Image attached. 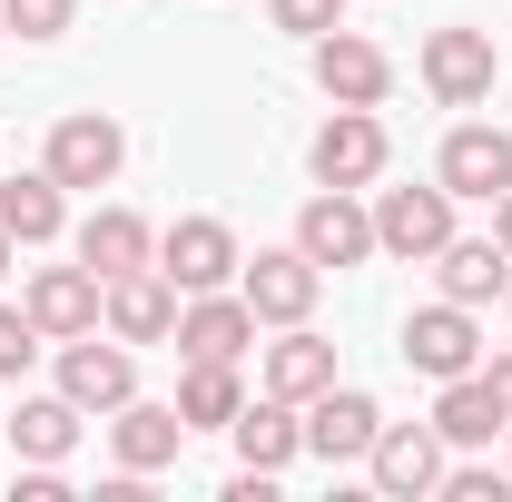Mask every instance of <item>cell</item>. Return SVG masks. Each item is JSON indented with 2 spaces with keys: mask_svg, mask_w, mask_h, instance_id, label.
<instances>
[{
  "mask_svg": "<svg viewBox=\"0 0 512 502\" xmlns=\"http://www.w3.org/2000/svg\"><path fill=\"white\" fill-rule=\"evenodd\" d=\"M316 286H325V266L306 247H256L237 266V296L256 306V325H306L316 315Z\"/></svg>",
  "mask_w": 512,
  "mask_h": 502,
  "instance_id": "cell-1",
  "label": "cell"
},
{
  "mask_svg": "<svg viewBox=\"0 0 512 502\" xmlns=\"http://www.w3.org/2000/svg\"><path fill=\"white\" fill-rule=\"evenodd\" d=\"M237 227L227 217H178L168 237H158V276L178 286V296H207V286H237Z\"/></svg>",
  "mask_w": 512,
  "mask_h": 502,
  "instance_id": "cell-2",
  "label": "cell"
},
{
  "mask_svg": "<svg viewBox=\"0 0 512 502\" xmlns=\"http://www.w3.org/2000/svg\"><path fill=\"white\" fill-rule=\"evenodd\" d=\"M404 365H414V375H434V384L473 375V365H483V335H473V306H453V296L414 306V315H404Z\"/></svg>",
  "mask_w": 512,
  "mask_h": 502,
  "instance_id": "cell-3",
  "label": "cell"
},
{
  "mask_svg": "<svg viewBox=\"0 0 512 502\" xmlns=\"http://www.w3.org/2000/svg\"><path fill=\"white\" fill-rule=\"evenodd\" d=\"M384 119L375 109H335V119L316 128V148H306V168H316V188H375L384 178Z\"/></svg>",
  "mask_w": 512,
  "mask_h": 502,
  "instance_id": "cell-4",
  "label": "cell"
},
{
  "mask_svg": "<svg viewBox=\"0 0 512 502\" xmlns=\"http://www.w3.org/2000/svg\"><path fill=\"white\" fill-rule=\"evenodd\" d=\"M453 237V188L434 178V188H384L375 197V256H434Z\"/></svg>",
  "mask_w": 512,
  "mask_h": 502,
  "instance_id": "cell-5",
  "label": "cell"
},
{
  "mask_svg": "<svg viewBox=\"0 0 512 502\" xmlns=\"http://www.w3.org/2000/svg\"><path fill=\"white\" fill-rule=\"evenodd\" d=\"M40 168L60 178V188H109L128 168V138H119V119H99V109H79V119H60L50 128V148H40Z\"/></svg>",
  "mask_w": 512,
  "mask_h": 502,
  "instance_id": "cell-6",
  "label": "cell"
},
{
  "mask_svg": "<svg viewBox=\"0 0 512 502\" xmlns=\"http://www.w3.org/2000/svg\"><path fill=\"white\" fill-rule=\"evenodd\" d=\"M316 89L335 99V109H384V89H394V60H384L365 30H345V20H335V30L316 40Z\"/></svg>",
  "mask_w": 512,
  "mask_h": 502,
  "instance_id": "cell-7",
  "label": "cell"
},
{
  "mask_svg": "<svg viewBox=\"0 0 512 502\" xmlns=\"http://www.w3.org/2000/svg\"><path fill=\"white\" fill-rule=\"evenodd\" d=\"M60 394L79 404V414H119L128 394H138V365H128V345H119V335L99 345V325H89V335H69V345H60Z\"/></svg>",
  "mask_w": 512,
  "mask_h": 502,
  "instance_id": "cell-8",
  "label": "cell"
},
{
  "mask_svg": "<svg viewBox=\"0 0 512 502\" xmlns=\"http://www.w3.org/2000/svg\"><path fill=\"white\" fill-rule=\"evenodd\" d=\"M99 325L119 345H168L178 335V286L158 266H128V276H109V296H99Z\"/></svg>",
  "mask_w": 512,
  "mask_h": 502,
  "instance_id": "cell-9",
  "label": "cell"
},
{
  "mask_svg": "<svg viewBox=\"0 0 512 502\" xmlns=\"http://www.w3.org/2000/svg\"><path fill=\"white\" fill-rule=\"evenodd\" d=\"M414 69H424V89L444 109H483L493 99V30H434Z\"/></svg>",
  "mask_w": 512,
  "mask_h": 502,
  "instance_id": "cell-10",
  "label": "cell"
},
{
  "mask_svg": "<svg viewBox=\"0 0 512 502\" xmlns=\"http://www.w3.org/2000/svg\"><path fill=\"white\" fill-rule=\"evenodd\" d=\"M365 473H375V493H394V502L444 493V434H434V424H384L375 453H365Z\"/></svg>",
  "mask_w": 512,
  "mask_h": 502,
  "instance_id": "cell-11",
  "label": "cell"
},
{
  "mask_svg": "<svg viewBox=\"0 0 512 502\" xmlns=\"http://www.w3.org/2000/svg\"><path fill=\"white\" fill-rule=\"evenodd\" d=\"M296 247L345 276V266H365V256H375V217L355 207V188H316V197H306V217H296Z\"/></svg>",
  "mask_w": 512,
  "mask_h": 502,
  "instance_id": "cell-12",
  "label": "cell"
},
{
  "mask_svg": "<svg viewBox=\"0 0 512 502\" xmlns=\"http://www.w3.org/2000/svg\"><path fill=\"white\" fill-rule=\"evenodd\" d=\"M375 434H384V414H375V394H355V384H325L306 404V453L316 463H365Z\"/></svg>",
  "mask_w": 512,
  "mask_h": 502,
  "instance_id": "cell-13",
  "label": "cell"
},
{
  "mask_svg": "<svg viewBox=\"0 0 512 502\" xmlns=\"http://www.w3.org/2000/svg\"><path fill=\"white\" fill-rule=\"evenodd\" d=\"M434 178H444L453 197H483V207H493V197L512 188V128L463 119V128L444 138V158H434Z\"/></svg>",
  "mask_w": 512,
  "mask_h": 502,
  "instance_id": "cell-14",
  "label": "cell"
},
{
  "mask_svg": "<svg viewBox=\"0 0 512 502\" xmlns=\"http://www.w3.org/2000/svg\"><path fill=\"white\" fill-rule=\"evenodd\" d=\"M247 345H256V306H247V296H227V286L178 296V355H217V365H237Z\"/></svg>",
  "mask_w": 512,
  "mask_h": 502,
  "instance_id": "cell-15",
  "label": "cell"
},
{
  "mask_svg": "<svg viewBox=\"0 0 512 502\" xmlns=\"http://www.w3.org/2000/svg\"><path fill=\"white\" fill-rule=\"evenodd\" d=\"M99 296H109V286H99L89 266H40L20 306H30V325H40L50 345H69V335H89V325H99Z\"/></svg>",
  "mask_w": 512,
  "mask_h": 502,
  "instance_id": "cell-16",
  "label": "cell"
},
{
  "mask_svg": "<svg viewBox=\"0 0 512 502\" xmlns=\"http://www.w3.org/2000/svg\"><path fill=\"white\" fill-rule=\"evenodd\" d=\"M178 443H188L178 404H138V394H128L119 414H109V453H119V473H168Z\"/></svg>",
  "mask_w": 512,
  "mask_h": 502,
  "instance_id": "cell-17",
  "label": "cell"
},
{
  "mask_svg": "<svg viewBox=\"0 0 512 502\" xmlns=\"http://www.w3.org/2000/svg\"><path fill=\"white\" fill-rule=\"evenodd\" d=\"M227 434H237V463H247V473H286V463L306 453V424H296V404H286V394L237 404V424H227Z\"/></svg>",
  "mask_w": 512,
  "mask_h": 502,
  "instance_id": "cell-18",
  "label": "cell"
},
{
  "mask_svg": "<svg viewBox=\"0 0 512 502\" xmlns=\"http://www.w3.org/2000/svg\"><path fill=\"white\" fill-rule=\"evenodd\" d=\"M79 266L109 286V276H128V266H158V237H148V217L138 207H99L89 227H79Z\"/></svg>",
  "mask_w": 512,
  "mask_h": 502,
  "instance_id": "cell-19",
  "label": "cell"
},
{
  "mask_svg": "<svg viewBox=\"0 0 512 502\" xmlns=\"http://www.w3.org/2000/svg\"><path fill=\"white\" fill-rule=\"evenodd\" d=\"M434 276H444L453 306H493L512 286V256H503V237H444L434 247Z\"/></svg>",
  "mask_w": 512,
  "mask_h": 502,
  "instance_id": "cell-20",
  "label": "cell"
},
{
  "mask_svg": "<svg viewBox=\"0 0 512 502\" xmlns=\"http://www.w3.org/2000/svg\"><path fill=\"white\" fill-rule=\"evenodd\" d=\"M325 384H335V345H325L316 325H286V335L266 345V394H286V404H316Z\"/></svg>",
  "mask_w": 512,
  "mask_h": 502,
  "instance_id": "cell-21",
  "label": "cell"
},
{
  "mask_svg": "<svg viewBox=\"0 0 512 502\" xmlns=\"http://www.w3.org/2000/svg\"><path fill=\"white\" fill-rule=\"evenodd\" d=\"M237 404H247L237 365H217V355H188V375H178V424H188V434H227V424H237Z\"/></svg>",
  "mask_w": 512,
  "mask_h": 502,
  "instance_id": "cell-22",
  "label": "cell"
},
{
  "mask_svg": "<svg viewBox=\"0 0 512 502\" xmlns=\"http://www.w3.org/2000/svg\"><path fill=\"white\" fill-rule=\"evenodd\" d=\"M434 434H444V443H463V453H473V443H493V434H512V414L493 404L483 365H473V375H453L444 394H434Z\"/></svg>",
  "mask_w": 512,
  "mask_h": 502,
  "instance_id": "cell-23",
  "label": "cell"
},
{
  "mask_svg": "<svg viewBox=\"0 0 512 502\" xmlns=\"http://www.w3.org/2000/svg\"><path fill=\"white\" fill-rule=\"evenodd\" d=\"M60 217H69V188L50 178V168H20V178L0 188V227H10L20 247H50V237H60Z\"/></svg>",
  "mask_w": 512,
  "mask_h": 502,
  "instance_id": "cell-24",
  "label": "cell"
},
{
  "mask_svg": "<svg viewBox=\"0 0 512 502\" xmlns=\"http://www.w3.org/2000/svg\"><path fill=\"white\" fill-rule=\"evenodd\" d=\"M10 443H20V463H69L79 453V404L69 394H30L10 414Z\"/></svg>",
  "mask_w": 512,
  "mask_h": 502,
  "instance_id": "cell-25",
  "label": "cell"
},
{
  "mask_svg": "<svg viewBox=\"0 0 512 502\" xmlns=\"http://www.w3.org/2000/svg\"><path fill=\"white\" fill-rule=\"evenodd\" d=\"M69 20H79L69 0H0V30H20V40H60Z\"/></svg>",
  "mask_w": 512,
  "mask_h": 502,
  "instance_id": "cell-26",
  "label": "cell"
},
{
  "mask_svg": "<svg viewBox=\"0 0 512 502\" xmlns=\"http://www.w3.org/2000/svg\"><path fill=\"white\" fill-rule=\"evenodd\" d=\"M30 355H40V325H30V306H0V384L30 375Z\"/></svg>",
  "mask_w": 512,
  "mask_h": 502,
  "instance_id": "cell-27",
  "label": "cell"
},
{
  "mask_svg": "<svg viewBox=\"0 0 512 502\" xmlns=\"http://www.w3.org/2000/svg\"><path fill=\"white\" fill-rule=\"evenodd\" d=\"M512 473H493V463H444V502H503Z\"/></svg>",
  "mask_w": 512,
  "mask_h": 502,
  "instance_id": "cell-28",
  "label": "cell"
},
{
  "mask_svg": "<svg viewBox=\"0 0 512 502\" xmlns=\"http://www.w3.org/2000/svg\"><path fill=\"white\" fill-rule=\"evenodd\" d=\"M276 10V30H296V40H325L335 20H345V0H266Z\"/></svg>",
  "mask_w": 512,
  "mask_h": 502,
  "instance_id": "cell-29",
  "label": "cell"
},
{
  "mask_svg": "<svg viewBox=\"0 0 512 502\" xmlns=\"http://www.w3.org/2000/svg\"><path fill=\"white\" fill-rule=\"evenodd\" d=\"M483 384H493V404L512 414V355H493V365H483Z\"/></svg>",
  "mask_w": 512,
  "mask_h": 502,
  "instance_id": "cell-30",
  "label": "cell"
},
{
  "mask_svg": "<svg viewBox=\"0 0 512 502\" xmlns=\"http://www.w3.org/2000/svg\"><path fill=\"white\" fill-rule=\"evenodd\" d=\"M493 237H503V256H512V188L493 197Z\"/></svg>",
  "mask_w": 512,
  "mask_h": 502,
  "instance_id": "cell-31",
  "label": "cell"
},
{
  "mask_svg": "<svg viewBox=\"0 0 512 502\" xmlns=\"http://www.w3.org/2000/svg\"><path fill=\"white\" fill-rule=\"evenodd\" d=\"M10 247H20V237H10V227H0V276H10Z\"/></svg>",
  "mask_w": 512,
  "mask_h": 502,
  "instance_id": "cell-32",
  "label": "cell"
},
{
  "mask_svg": "<svg viewBox=\"0 0 512 502\" xmlns=\"http://www.w3.org/2000/svg\"><path fill=\"white\" fill-rule=\"evenodd\" d=\"M503 306H512V286H503Z\"/></svg>",
  "mask_w": 512,
  "mask_h": 502,
  "instance_id": "cell-33",
  "label": "cell"
},
{
  "mask_svg": "<svg viewBox=\"0 0 512 502\" xmlns=\"http://www.w3.org/2000/svg\"><path fill=\"white\" fill-rule=\"evenodd\" d=\"M503 473H512V463H503Z\"/></svg>",
  "mask_w": 512,
  "mask_h": 502,
  "instance_id": "cell-34",
  "label": "cell"
}]
</instances>
